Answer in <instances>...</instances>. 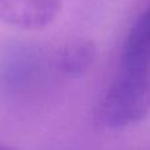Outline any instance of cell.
Wrapping results in <instances>:
<instances>
[{"instance_id": "1", "label": "cell", "mask_w": 150, "mask_h": 150, "mask_svg": "<svg viewBox=\"0 0 150 150\" xmlns=\"http://www.w3.org/2000/svg\"><path fill=\"white\" fill-rule=\"evenodd\" d=\"M150 113V72L127 71L122 73L97 108V120L108 129L136 125Z\"/></svg>"}, {"instance_id": "2", "label": "cell", "mask_w": 150, "mask_h": 150, "mask_svg": "<svg viewBox=\"0 0 150 150\" xmlns=\"http://www.w3.org/2000/svg\"><path fill=\"white\" fill-rule=\"evenodd\" d=\"M62 0H0V21L24 31L51 25L60 15Z\"/></svg>"}, {"instance_id": "3", "label": "cell", "mask_w": 150, "mask_h": 150, "mask_svg": "<svg viewBox=\"0 0 150 150\" xmlns=\"http://www.w3.org/2000/svg\"><path fill=\"white\" fill-rule=\"evenodd\" d=\"M97 49L92 40L74 39L62 45L57 54V67L69 76L86 73L96 60Z\"/></svg>"}, {"instance_id": "4", "label": "cell", "mask_w": 150, "mask_h": 150, "mask_svg": "<svg viewBox=\"0 0 150 150\" xmlns=\"http://www.w3.org/2000/svg\"><path fill=\"white\" fill-rule=\"evenodd\" d=\"M139 17H141V20L144 21V24L146 25V28L149 29V32H150V6L142 12Z\"/></svg>"}, {"instance_id": "5", "label": "cell", "mask_w": 150, "mask_h": 150, "mask_svg": "<svg viewBox=\"0 0 150 150\" xmlns=\"http://www.w3.org/2000/svg\"><path fill=\"white\" fill-rule=\"evenodd\" d=\"M0 150H15V149H12L11 146H7V145H1V144H0Z\"/></svg>"}]
</instances>
